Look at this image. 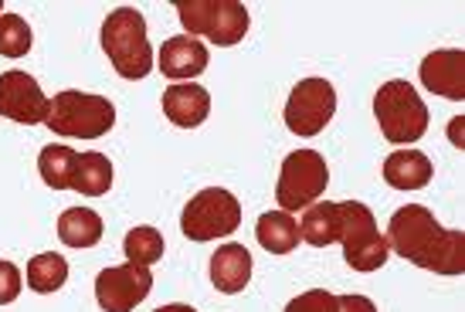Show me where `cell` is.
I'll return each instance as SVG.
<instances>
[{
    "instance_id": "1",
    "label": "cell",
    "mask_w": 465,
    "mask_h": 312,
    "mask_svg": "<svg viewBox=\"0 0 465 312\" xmlns=\"http://www.w3.org/2000/svg\"><path fill=\"white\" fill-rule=\"evenodd\" d=\"M388 245L418 268L435 275L465 272V234L441 228L435 214L421 204H404L388 224Z\"/></svg>"
},
{
    "instance_id": "2",
    "label": "cell",
    "mask_w": 465,
    "mask_h": 312,
    "mask_svg": "<svg viewBox=\"0 0 465 312\" xmlns=\"http://www.w3.org/2000/svg\"><path fill=\"white\" fill-rule=\"evenodd\" d=\"M103 52L123 78H146L153 72V48L146 41V17L136 7H119L103 24Z\"/></svg>"
},
{
    "instance_id": "3",
    "label": "cell",
    "mask_w": 465,
    "mask_h": 312,
    "mask_svg": "<svg viewBox=\"0 0 465 312\" xmlns=\"http://www.w3.org/2000/svg\"><path fill=\"white\" fill-rule=\"evenodd\" d=\"M374 116L381 122V132L384 140L394 146H408L418 143L428 132V105L418 92L404 82V78H394V82H384L374 95Z\"/></svg>"
},
{
    "instance_id": "4",
    "label": "cell",
    "mask_w": 465,
    "mask_h": 312,
    "mask_svg": "<svg viewBox=\"0 0 465 312\" xmlns=\"http://www.w3.org/2000/svg\"><path fill=\"white\" fill-rule=\"evenodd\" d=\"M113 122H116V105L105 95L65 89L52 99V112L45 126L68 140H99L113 130Z\"/></svg>"
},
{
    "instance_id": "5",
    "label": "cell",
    "mask_w": 465,
    "mask_h": 312,
    "mask_svg": "<svg viewBox=\"0 0 465 312\" xmlns=\"http://www.w3.org/2000/svg\"><path fill=\"white\" fill-rule=\"evenodd\" d=\"M181 24L187 27V34L197 38L204 34L207 41H214L221 48H232L238 41H245L248 34V7L238 0H181L177 4Z\"/></svg>"
},
{
    "instance_id": "6",
    "label": "cell",
    "mask_w": 465,
    "mask_h": 312,
    "mask_svg": "<svg viewBox=\"0 0 465 312\" xmlns=\"http://www.w3.org/2000/svg\"><path fill=\"white\" fill-rule=\"evenodd\" d=\"M326 183H330L326 156L316 153V150H296L282 160L279 183H275V200L285 214H296V210H306L323 197Z\"/></svg>"
},
{
    "instance_id": "7",
    "label": "cell",
    "mask_w": 465,
    "mask_h": 312,
    "mask_svg": "<svg viewBox=\"0 0 465 312\" xmlns=\"http://www.w3.org/2000/svg\"><path fill=\"white\" fill-rule=\"evenodd\" d=\"M343 208V228H340V245H343V258L353 272H377L384 268L391 255L388 238L377 231V221L371 208L361 200H340Z\"/></svg>"
},
{
    "instance_id": "8",
    "label": "cell",
    "mask_w": 465,
    "mask_h": 312,
    "mask_svg": "<svg viewBox=\"0 0 465 312\" xmlns=\"http://www.w3.org/2000/svg\"><path fill=\"white\" fill-rule=\"evenodd\" d=\"M242 224V204L232 190L224 187H207L197 197H191V204L181 214V231L191 241H214L224 234L238 231Z\"/></svg>"
},
{
    "instance_id": "9",
    "label": "cell",
    "mask_w": 465,
    "mask_h": 312,
    "mask_svg": "<svg viewBox=\"0 0 465 312\" xmlns=\"http://www.w3.org/2000/svg\"><path fill=\"white\" fill-rule=\"evenodd\" d=\"M336 112V89L326 78H302L296 89L289 92L285 102V126L296 136H320L326 122Z\"/></svg>"
},
{
    "instance_id": "10",
    "label": "cell",
    "mask_w": 465,
    "mask_h": 312,
    "mask_svg": "<svg viewBox=\"0 0 465 312\" xmlns=\"http://www.w3.org/2000/svg\"><path fill=\"white\" fill-rule=\"evenodd\" d=\"M153 288V275L146 265H113L95 278V299L103 312H133Z\"/></svg>"
},
{
    "instance_id": "11",
    "label": "cell",
    "mask_w": 465,
    "mask_h": 312,
    "mask_svg": "<svg viewBox=\"0 0 465 312\" xmlns=\"http://www.w3.org/2000/svg\"><path fill=\"white\" fill-rule=\"evenodd\" d=\"M48 112H52V99L27 72L14 68L0 75V116L21 126H38V122H48Z\"/></svg>"
},
{
    "instance_id": "12",
    "label": "cell",
    "mask_w": 465,
    "mask_h": 312,
    "mask_svg": "<svg viewBox=\"0 0 465 312\" xmlns=\"http://www.w3.org/2000/svg\"><path fill=\"white\" fill-rule=\"evenodd\" d=\"M418 72H421V85L428 92H435L441 99H452V102L465 99V52L439 48V52L425 54Z\"/></svg>"
},
{
    "instance_id": "13",
    "label": "cell",
    "mask_w": 465,
    "mask_h": 312,
    "mask_svg": "<svg viewBox=\"0 0 465 312\" xmlns=\"http://www.w3.org/2000/svg\"><path fill=\"white\" fill-rule=\"evenodd\" d=\"M211 112V95L201 85H191V82H173L167 92H163V116L181 126V130H194L201 126Z\"/></svg>"
},
{
    "instance_id": "14",
    "label": "cell",
    "mask_w": 465,
    "mask_h": 312,
    "mask_svg": "<svg viewBox=\"0 0 465 312\" xmlns=\"http://www.w3.org/2000/svg\"><path fill=\"white\" fill-rule=\"evenodd\" d=\"M207 68V48L191 34H173L163 41L160 48V72L173 82H191L194 75H201Z\"/></svg>"
},
{
    "instance_id": "15",
    "label": "cell",
    "mask_w": 465,
    "mask_h": 312,
    "mask_svg": "<svg viewBox=\"0 0 465 312\" xmlns=\"http://www.w3.org/2000/svg\"><path fill=\"white\" fill-rule=\"evenodd\" d=\"M248 278H252V251L245 245L228 241L211 255V282L218 292L234 296L248 286Z\"/></svg>"
},
{
    "instance_id": "16",
    "label": "cell",
    "mask_w": 465,
    "mask_h": 312,
    "mask_svg": "<svg viewBox=\"0 0 465 312\" xmlns=\"http://www.w3.org/2000/svg\"><path fill=\"white\" fill-rule=\"evenodd\" d=\"M431 160L418 150H398L384 160V180L394 187V190H421L431 180Z\"/></svg>"
},
{
    "instance_id": "17",
    "label": "cell",
    "mask_w": 465,
    "mask_h": 312,
    "mask_svg": "<svg viewBox=\"0 0 465 312\" xmlns=\"http://www.w3.org/2000/svg\"><path fill=\"white\" fill-rule=\"evenodd\" d=\"M340 228H343V208L340 204H310L302 210V224H299V238L312 248H330L340 241Z\"/></svg>"
},
{
    "instance_id": "18",
    "label": "cell",
    "mask_w": 465,
    "mask_h": 312,
    "mask_svg": "<svg viewBox=\"0 0 465 312\" xmlns=\"http://www.w3.org/2000/svg\"><path fill=\"white\" fill-rule=\"evenodd\" d=\"M58 238L68 248H95L103 241V218L92 208H68L58 218Z\"/></svg>"
},
{
    "instance_id": "19",
    "label": "cell",
    "mask_w": 465,
    "mask_h": 312,
    "mask_svg": "<svg viewBox=\"0 0 465 312\" xmlns=\"http://www.w3.org/2000/svg\"><path fill=\"white\" fill-rule=\"evenodd\" d=\"M255 238H259V245L265 248L269 255H289V251L299 245V224H296V218L285 214V210H269V214L259 218Z\"/></svg>"
},
{
    "instance_id": "20",
    "label": "cell",
    "mask_w": 465,
    "mask_h": 312,
    "mask_svg": "<svg viewBox=\"0 0 465 312\" xmlns=\"http://www.w3.org/2000/svg\"><path fill=\"white\" fill-rule=\"evenodd\" d=\"M109 187H113V163H109V156L95 153V150L78 156L72 190H78V194L85 197H103L109 194Z\"/></svg>"
},
{
    "instance_id": "21",
    "label": "cell",
    "mask_w": 465,
    "mask_h": 312,
    "mask_svg": "<svg viewBox=\"0 0 465 312\" xmlns=\"http://www.w3.org/2000/svg\"><path fill=\"white\" fill-rule=\"evenodd\" d=\"M75 163H78V153L72 150V146H62V143L45 146L38 156L41 177H45V183H48L52 190H72Z\"/></svg>"
},
{
    "instance_id": "22",
    "label": "cell",
    "mask_w": 465,
    "mask_h": 312,
    "mask_svg": "<svg viewBox=\"0 0 465 312\" xmlns=\"http://www.w3.org/2000/svg\"><path fill=\"white\" fill-rule=\"evenodd\" d=\"M68 282V261L58 255V251H45L38 258L27 261V286L48 296V292H58V288Z\"/></svg>"
},
{
    "instance_id": "23",
    "label": "cell",
    "mask_w": 465,
    "mask_h": 312,
    "mask_svg": "<svg viewBox=\"0 0 465 312\" xmlns=\"http://www.w3.org/2000/svg\"><path fill=\"white\" fill-rule=\"evenodd\" d=\"M163 234L156 231V228H150V224H143V228H133L130 234H126V241H123V251H126V261H133V265H156V261L163 258Z\"/></svg>"
},
{
    "instance_id": "24",
    "label": "cell",
    "mask_w": 465,
    "mask_h": 312,
    "mask_svg": "<svg viewBox=\"0 0 465 312\" xmlns=\"http://www.w3.org/2000/svg\"><path fill=\"white\" fill-rule=\"evenodd\" d=\"M35 44V34L21 14H0V54L4 58H25Z\"/></svg>"
},
{
    "instance_id": "25",
    "label": "cell",
    "mask_w": 465,
    "mask_h": 312,
    "mask_svg": "<svg viewBox=\"0 0 465 312\" xmlns=\"http://www.w3.org/2000/svg\"><path fill=\"white\" fill-rule=\"evenodd\" d=\"M285 312H336V296L326 288H310L289 302Z\"/></svg>"
},
{
    "instance_id": "26",
    "label": "cell",
    "mask_w": 465,
    "mask_h": 312,
    "mask_svg": "<svg viewBox=\"0 0 465 312\" xmlns=\"http://www.w3.org/2000/svg\"><path fill=\"white\" fill-rule=\"evenodd\" d=\"M21 296V268L14 261H0V306H11Z\"/></svg>"
},
{
    "instance_id": "27",
    "label": "cell",
    "mask_w": 465,
    "mask_h": 312,
    "mask_svg": "<svg viewBox=\"0 0 465 312\" xmlns=\"http://www.w3.org/2000/svg\"><path fill=\"white\" fill-rule=\"evenodd\" d=\"M336 312H377L367 296H336Z\"/></svg>"
},
{
    "instance_id": "28",
    "label": "cell",
    "mask_w": 465,
    "mask_h": 312,
    "mask_svg": "<svg viewBox=\"0 0 465 312\" xmlns=\"http://www.w3.org/2000/svg\"><path fill=\"white\" fill-rule=\"evenodd\" d=\"M156 312H197L194 306H183V302H173V306H160Z\"/></svg>"
},
{
    "instance_id": "29",
    "label": "cell",
    "mask_w": 465,
    "mask_h": 312,
    "mask_svg": "<svg viewBox=\"0 0 465 312\" xmlns=\"http://www.w3.org/2000/svg\"><path fill=\"white\" fill-rule=\"evenodd\" d=\"M0 14H4V0H0Z\"/></svg>"
}]
</instances>
